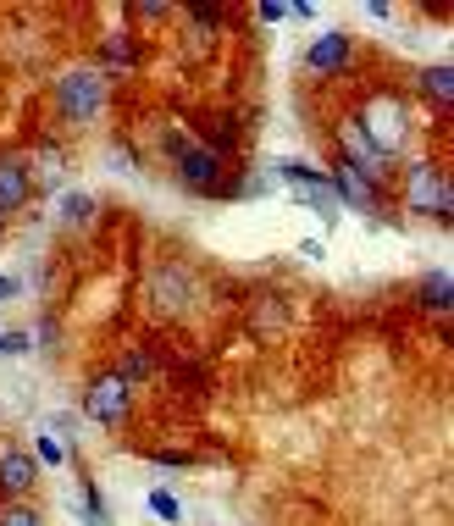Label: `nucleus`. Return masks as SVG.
<instances>
[{"instance_id":"1","label":"nucleus","mask_w":454,"mask_h":526,"mask_svg":"<svg viewBox=\"0 0 454 526\" xmlns=\"http://www.w3.org/2000/svg\"><path fill=\"white\" fill-rule=\"evenodd\" d=\"M161 150H167V161H172V178H178L189 194L227 200V189H233V172H227V161L216 156V150H205L200 139H183L178 128L161 133Z\"/></svg>"},{"instance_id":"2","label":"nucleus","mask_w":454,"mask_h":526,"mask_svg":"<svg viewBox=\"0 0 454 526\" xmlns=\"http://www.w3.org/2000/svg\"><path fill=\"white\" fill-rule=\"evenodd\" d=\"M355 128L366 133L388 161H399L405 156V144H410V133H416V117H410V100L399 95V89H377V95L355 111Z\"/></svg>"},{"instance_id":"3","label":"nucleus","mask_w":454,"mask_h":526,"mask_svg":"<svg viewBox=\"0 0 454 526\" xmlns=\"http://www.w3.org/2000/svg\"><path fill=\"white\" fill-rule=\"evenodd\" d=\"M106 95H111V84L95 67H67L56 78V111H61V122H72V128H89V122L106 111Z\"/></svg>"},{"instance_id":"4","label":"nucleus","mask_w":454,"mask_h":526,"mask_svg":"<svg viewBox=\"0 0 454 526\" xmlns=\"http://www.w3.org/2000/svg\"><path fill=\"white\" fill-rule=\"evenodd\" d=\"M399 178H405V211L410 216H438V222H449L454 194H449V172H443V161H410Z\"/></svg>"},{"instance_id":"5","label":"nucleus","mask_w":454,"mask_h":526,"mask_svg":"<svg viewBox=\"0 0 454 526\" xmlns=\"http://www.w3.org/2000/svg\"><path fill=\"white\" fill-rule=\"evenodd\" d=\"M84 416L95 421V427H128L133 421V388L122 383L117 371H100L95 383L84 388Z\"/></svg>"},{"instance_id":"6","label":"nucleus","mask_w":454,"mask_h":526,"mask_svg":"<svg viewBox=\"0 0 454 526\" xmlns=\"http://www.w3.org/2000/svg\"><path fill=\"white\" fill-rule=\"evenodd\" d=\"M349 61H355V34H349V28H327V34L311 39V50L299 56V67H305V78H338Z\"/></svg>"},{"instance_id":"7","label":"nucleus","mask_w":454,"mask_h":526,"mask_svg":"<svg viewBox=\"0 0 454 526\" xmlns=\"http://www.w3.org/2000/svg\"><path fill=\"white\" fill-rule=\"evenodd\" d=\"M34 183H39V172L23 150H0V211L6 216L23 211V205L34 200Z\"/></svg>"},{"instance_id":"8","label":"nucleus","mask_w":454,"mask_h":526,"mask_svg":"<svg viewBox=\"0 0 454 526\" xmlns=\"http://www.w3.org/2000/svg\"><path fill=\"white\" fill-rule=\"evenodd\" d=\"M39 482H45V466L34 460V449H6V455H0V493H6V499H23Z\"/></svg>"},{"instance_id":"9","label":"nucleus","mask_w":454,"mask_h":526,"mask_svg":"<svg viewBox=\"0 0 454 526\" xmlns=\"http://www.w3.org/2000/svg\"><path fill=\"white\" fill-rule=\"evenodd\" d=\"M144 299H150V311L156 316H178L183 305H189V272H183V266H156Z\"/></svg>"},{"instance_id":"10","label":"nucleus","mask_w":454,"mask_h":526,"mask_svg":"<svg viewBox=\"0 0 454 526\" xmlns=\"http://www.w3.org/2000/svg\"><path fill=\"white\" fill-rule=\"evenodd\" d=\"M327 189H333V200H338V205H349V211H360V216H383V189L360 183L349 167L327 172Z\"/></svg>"},{"instance_id":"11","label":"nucleus","mask_w":454,"mask_h":526,"mask_svg":"<svg viewBox=\"0 0 454 526\" xmlns=\"http://www.w3.org/2000/svg\"><path fill=\"white\" fill-rule=\"evenodd\" d=\"M139 61H144V50H139V34H128V28H117V34H106L100 39V78H117V72H139Z\"/></svg>"},{"instance_id":"12","label":"nucleus","mask_w":454,"mask_h":526,"mask_svg":"<svg viewBox=\"0 0 454 526\" xmlns=\"http://www.w3.org/2000/svg\"><path fill=\"white\" fill-rule=\"evenodd\" d=\"M161 371V355H156V344H133V349H122V360H117V377L128 388H139V383H150Z\"/></svg>"},{"instance_id":"13","label":"nucleus","mask_w":454,"mask_h":526,"mask_svg":"<svg viewBox=\"0 0 454 526\" xmlns=\"http://www.w3.org/2000/svg\"><path fill=\"white\" fill-rule=\"evenodd\" d=\"M416 89H421V100H427V106L449 111V100H454V67H449V61H438V67H421V72H416Z\"/></svg>"},{"instance_id":"14","label":"nucleus","mask_w":454,"mask_h":526,"mask_svg":"<svg viewBox=\"0 0 454 526\" xmlns=\"http://www.w3.org/2000/svg\"><path fill=\"white\" fill-rule=\"evenodd\" d=\"M449 305H454V277H449V266H438V272L421 277V311L449 316Z\"/></svg>"},{"instance_id":"15","label":"nucleus","mask_w":454,"mask_h":526,"mask_svg":"<svg viewBox=\"0 0 454 526\" xmlns=\"http://www.w3.org/2000/svg\"><path fill=\"white\" fill-rule=\"evenodd\" d=\"M56 216H61V228H89L95 222V194H61V205H56Z\"/></svg>"},{"instance_id":"16","label":"nucleus","mask_w":454,"mask_h":526,"mask_svg":"<svg viewBox=\"0 0 454 526\" xmlns=\"http://www.w3.org/2000/svg\"><path fill=\"white\" fill-rule=\"evenodd\" d=\"M72 510L84 515L89 526H111V510H106V499H100V488H95V482H84V488H78V499H72Z\"/></svg>"},{"instance_id":"17","label":"nucleus","mask_w":454,"mask_h":526,"mask_svg":"<svg viewBox=\"0 0 454 526\" xmlns=\"http://www.w3.org/2000/svg\"><path fill=\"white\" fill-rule=\"evenodd\" d=\"M144 504H150V515H156V521H167V526H178V521H183V504L172 499L167 488H150V493H144Z\"/></svg>"},{"instance_id":"18","label":"nucleus","mask_w":454,"mask_h":526,"mask_svg":"<svg viewBox=\"0 0 454 526\" xmlns=\"http://www.w3.org/2000/svg\"><path fill=\"white\" fill-rule=\"evenodd\" d=\"M0 526H45V515H39V504H6V510H0Z\"/></svg>"},{"instance_id":"19","label":"nucleus","mask_w":454,"mask_h":526,"mask_svg":"<svg viewBox=\"0 0 454 526\" xmlns=\"http://www.w3.org/2000/svg\"><path fill=\"white\" fill-rule=\"evenodd\" d=\"M17 355H34V333H28V327L0 333V360H17Z\"/></svg>"},{"instance_id":"20","label":"nucleus","mask_w":454,"mask_h":526,"mask_svg":"<svg viewBox=\"0 0 454 526\" xmlns=\"http://www.w3.org/2000/svg\"><path fill=\"white\" fill-rule=\"evenodd\" d=\"M34 460H39V466H61V460H67V449H61L56 438H45V432H39V438H34Z\"/></svg>"},{"instance_id":"21","label":"nucleus","mask_w":454,"mask_h":526,"mask_svg":"<svg viewBox=\"0 0 454 526\" xmlns=\"http://www.w3.org/2000/svg\"><path fill=\"white\" fill-rule=\"evenodd\" d=\"M150 460H156V466H172V471L194 466V460H189V455H183V449H156V455H150Z\"/></svg>"},{"instance_id":"22","label":"nucleus","mask_w":454,"mask_h":526,"mask_svg":"<svg viewBox=\"0 0 454 526\" xmlns=\"http://www.w3.org/2000/svg\"><path fill=\"white\" fill-rule=\"evenodd\" d=\"M23 294V283H17V277H0V305H6V299H17Z\"/></svg>"},{"instance_id":"23","label":"nucleus","mask_w":454,"mask_h":526,"mask_svg":"<svg viewBox=\"0 0 454 526\" xmlns=\"http://www.w3.org/2000/svg\"><path fill=\"white\" fill-rule=\"evenodd\" d=\"M299 255H305V261H322L327 250H322V239H305V244H299Z\"/></svg>"},{"instance_id":"24","label":"nucleus","mask_w":454,"mask_h":526,"mask_svg":"<svg viewBox=\"0 0 454 526\" xmlns=\"http://www.w3.org/2000/svg\"><path fill=\"white\" fill-rule=\"evenodd\" d=\"M6 233H12V216L0 211V244H6Z\"/></svg>"}]
</instances>
